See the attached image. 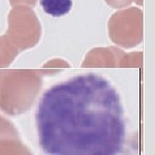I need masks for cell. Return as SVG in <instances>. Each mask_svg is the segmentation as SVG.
<instances>
[{
    "label": "cell",
    "instance_id": "cell-1",
    "mask_svg": "<svg viewBox=\"0 0 155 155\" xmlns=\"http://www.w3.org/2000/svg\"><path fill=\"white\" fill-rule=\"evenodd\" d=\"M36 122L40 145L48 154H117L124 143L120 96L106 79L92 73L48 90Z\"/></svg>",
    "mask_w": 155,
    "mask_h": 155
},
{
    "label": "cell",
    "instance_id": "cell-2",
    "mask_svg": "<svg viewBox=\"0 0 155 155\" xmlns=\"http://www.w3.org/2000/svg\"><path fill=\"white\" fill-rule=\"evenodd\" d=\"M40 3L45 13L55 17L67 14L72 7V0H41Z\"/></svg>",
    "mask_w": 155,
    "mask_h": 155
}]
</instances>
